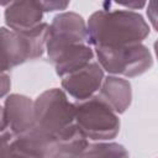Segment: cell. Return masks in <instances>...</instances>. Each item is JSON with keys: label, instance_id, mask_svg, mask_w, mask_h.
<instances>
[{"label": "cell", "instance_id": "1", "mask_svg": "<svg viewBox=\"0 0 158 158\" xmlns=\"http://www.w3.org/2000/svg\"><path fill=\"white\" fill-rule=\"evenodd\" d=\"M35 128L46 136L56 147L81 154L89 139L81 133L75 122V105L59 88H52L40 94L33 101Z\"/></svg>", "mask_w": 158, "mask_h": 158}, {"label": "cell", "instance_id": "2", "mask_svg": "<svg viewBox=\"0 0 158 158\" xmlns=\"http://www.w3.org/2000/svg\"><path fill=\"white\" fill-rule=\"evenodd\" d=\"M91 47L115 48L142 43L149 35L143 16L131 10L102 9L90 15L86 22Z\"/></svg>", "mask_w": 158, "mask_h": 158}, {"label": "cell", "instance_id": "3", "mask_svg": "<svg viewBox=\"0 0 158 158\" xmlns=\"http://www.w3.org/2000/svg\"><path fill=\"white\" fill-rule=\"evenodd\" d=\"M48 26L47 22H43L27 35H19L7 27H0V74L28 60L41 58L46 51Z\"/></svg>", "mask_w": 158, "mask_h": 158}, {"label": "cell", "instance_id": "4", "mask_svg": "<svg viewBox=\"0 0 158 158\" xmlns=\"http://www.w3.org/2000/svg\"><path fill=\"white\" fill-rule=\"evenodd\" d=\"M94 53L102 70L115 77L136 78L148 72L153 65L152 54L143 43L115 48L95 47Z\"/></svg>", "mask_w": 158, "mask_h": 158}, {"label": "cell", "instance_id": "5", "mask_svg": "<svg viewBox=\"0 0 158 158\" xmlns=\"http://www.w3.org/2000/svg\"><path fill=\"white\" fill-rule=\"evenodd\" d=\"M74 105L77 126L88 139L104 142L118 135V116L96 95L84 101H75Z\"/></svg>", "mask_w": 158, "mask_h": 158}, {"label": "cell", "instance_id": "6", "mask_svg": "<svg viewBox=\"0 0 158 158\" xmlns=\"http://www.w3.org/2000/svg\"><path fill=\"white\" fill-rule=\"evenodd\" d=\"M74 44H90L85 20L79 14L72 11L56 15L48 26L46 40L47 58Z\"/></svg>", "mask_w": 158, "mask_h": 158}, {"label": "cell", "instance_id": "7", "mask_svg": "<svg viewBox=\"0 0 158 158\" xmlns=\"http://www.w3.org/2000/svg\"><path fill=\"white\" fill-rule=\"evenodd\" d=\"M105 78L98 62H90L79 70L62 78V90L75 101H84L96 95Z\"/></svg>", "mask_w": 158, "mask_h": 158}, {"label": "cell", "instance_id": "8", "mask_svg": "<svg viewBox=\"0 0 158 158\" xmlns=\"http://www.w3.org/2000/svg\"><path fill=\"white\" fill-rule=\"evenodd\" d=\"M43 14L40 1H10L4 12L5 25L19 35H27L44 22Z\"/></svg>", "mask_w": 158, "mask_h": 158}, {"label": "cell", "instance_id": "9", "mask_svg": "<svg viewBox=\"0 0 158 158\" xmlns=\"http://www.w3.org/2000/svg\"><path fill=\"white\" fill-rule=\"evenodd\" d=\"M4 111L14 138L35 127L33 101L28 96L21 94L7 95L4 102Z\"/></svg>", "mask_w": 158, "mask_h": 158}, {"label": "cell", "instance_id": "10", "mask_svg": "<svg viewBox=\"0 0 158 158\" xmlns=\"http://www.w3.org/2000/svg\"><path fill=\"white\" fill-rule=\"evenodd\" d=\"M116 115L123 114L132 101L131 83L123 78L109 75L105 77L96 95Z\"/></svg>", "mask_w": 158, "mask_h": 158}, {"label": "cell", "instance_id": "11", "mask_svg": "<svg viewBox=\"0 0 158 158\" xmlns=\"http://www.w3.org/2000/svg\"><path fill=\"white\" fill-rule=\"evenodd\" d=\"M94 56L95 53L90 44H74L48 58V62L54 67L56 74L63 78L93 62Z\"/></svg>", "mask_w": 158, "mask_h": 158}, {"label": "cell", "instance_id": "12", "mask_svg": "<svg viewBox=\"0 0 158 158\" xmlns=\"http://www.w3.org/2000/svg\"><path fill=\"white\" fill-rule=\"evenodd\" d=\"M80 158H130L127 149L116 142L89 143Z\"/></svg>", "mask_w": 158, "mask_h": 158}, {"label": "cell", "instance_id": "13", "mask_svg": "<svg viewBox=\"0 0 158 158\" xmlns=\"http://www.w3.org/2000/svg\"><path fill=\"white\" fill-rule=\"evenodd\" d=\"M14 139V136L7 126V121L5 117L4 106L0 105V144L2 143H10Z\"/></svg>", "mask_w": 158, "mask_h": 158}, {"label": "cell", "instance_id": "14", "mask_svg": "<svg viewBox=\"0 0 158 158\" xmlns=\"http://www.w3.org/2000/svg\"><path fill=\"white\" fill-rule=\"evenodd\" d=\"M43 12H53L57 10H65L69 5L68 1H40Z\"/></svg>", "mask_w": 158, "mask_h": 158}, {"label": "cell", "instance_id": "15", "mask_svg": "<svg viewBox=\"0 0 158 158\" xmlns=\"http://www.w3.org/2000/svg\"><path fill=\"white\" fill-rule=\"evenodd\" d=\"M10 88H11L10 75L7 73H1L0 74V99L9 94Z\"/></svg>", "mask_w": 158, "mask_h": 158}, {"label": "cell", "instance_id": "16", "mask_svg": "<svg viewBox=\"0 0 158 158\" xmlns=\"http://www.w3.org/2000/svg\"><path fill=\"white\" fill-rule=\"evenodd\" d=\"M11 142H12V141H11ZM6 158H35V157H32V156H30L28 153H26V152L19 149V148H16V147H14L12 144H10V151H9Z\"/></svg>", "mask_w": 158, "mask_h": 158}, {"label": "cell", "instance_id": "17", "mask_svg": "<svg viewBox=\"0 0 158 158\" xmlns=\"http://www.w3.org/2000/svg\"><path fill=\"white\" fill-rule=\"evenodd\" d=\"M47 158H80V154H74L64 151H54Z\"/></svg>", "mask_w": 158, "mask_h": 158}, {"label": "cell", "instance_id": "18", "mask_svg": "<svg viewBox=\"0 0 158 158\" xmlns=\"http://www.w3.org/2000/svg\"><path fill=\"white\" fill-rule=\"evenodd\" d=\"M118 5H121V6H125V7H127L128 10H138V9H141V7H143L144 5H146V2H138V1H132V2H117Z\"/></svg>", "mask_w": 158, "mask_h": 158}, {"label": "cell", "instance_id": "19", "mask_svg": "<svg viewBox=\"0 0 158 158\" xmlns=\"http://www.w3.org/2000/svg\"><path fill=\"white\" fill-rule=\"evenodd\" d=\"M10 144H11V142L0 144V158H6L7 157V153L10 151Z\"/></svg>", "mask_w": 158, "mask_h": 158}]
</instances>
